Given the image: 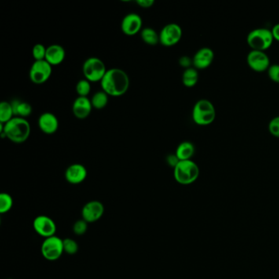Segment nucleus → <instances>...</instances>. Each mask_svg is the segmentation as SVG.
<instances>
[{"mask_svg": "<svg viewBox=\"0 0 279 279\" xmlns=\"http://www.w3.org/2000/svg\"><path fill=\"white\" fill-rule=\"evenodd\" d=\"M166 162L169 166H171L173 168H174L178 162H180V159L177 157L175 154H170L166 157Z\"/></svg>", "mask_w": 279, "mask_h": 279, "instance_id": "473e14b6", "label": "nucleus"}, {"mask_svg": "<svg viewBox=\"0 0 279 279\" xmlns=\"http://www.w3.org/2000/svg\"><path fill=\"white\" fill-rule=\"evenodd\" d=\"M271 30L265 27L253 29L248 33L247 42L252 50L265 51L273 42Z\"/></svg>", "mask_w": 279, "mask_h": 279, "instance_id": "39448f33", "label": "nucleus"}, {"mask_svg": "<svg viewBox=\"0 0 279 279\" xmlns=\"http://www.w3.org/2000/svg\"><path fill=\"white\" fill-rule=\"evenodd\" d=\"M194 152V144L189 141H184L176 148L175 155L180 161L191 160Z\"/></svg>", "mask_w": 279, "mask_h": 279, "instance_id": "6ab92c4d", "label": "nucleus"}, {"mask_svg": "<svg viewBox=\"0 0 279 279\" xmlns=\"http://www.w3.org/2000/svg\"><path fill=\"white\" fill-rule=\"evenodd\" d=\"M38 127L43 133L53 134L57 132L59 127V122L57 116L52 112H45L41 114L38 119Z\"/></svg>", "mask_w": 279, "mask_h": 279, "instance_id": "dca6fc26", "label": "nucleus"}, {"mask_svg": "<svg viewBox=\"0 0 279 279\" xmlns=\"http://www.w3.org/2000/svg\"><path fill=\"white\" fill-rule=\"evenodd\" d=\"M200 174V169L192 160L180 161L174 168V177L178 184L183 185L194 183Z\"/></svg>", "mask_w": 279, "mask_h": 279, "instance_id": "7ed1b4c3", "label": "nucleus"}, {"mask_svg": "<svg viewBox=\"0 0 279 279\" xmlns=\"http://www.w3.org/2000/svg\"><path fill=\"white\" fill-rule=\"evenodd\" d=\"M14 113L10 102L3 101L0 104V123L6 124L12 118Z\"/></svg>", "mask_w": 279, "mask_h": 279, "instance_id": "5701e85b", "label": "nucleus"}, {"mask_svg": "<svg viewBox=\"0 0 279 279\" xmlns=\"http://www.w3.org/2000/svg\"><path fill=\"white\" fill-rule=\"evenodd\" d=\"M2 133L5 134L7 138L15 144H22L28 140L31 134V126L27 119L14 116L11 121L4 124Z\"/></svg>", "mask_w": 279, "mask_h": 279, "instance_id": "f03ea898", "label": "nucleus"}, {"mask_svg": "<svg viewBox=\"0 0 279 279\" xmlns=\"http://www.w3.org/2000/svg\"><path fill=\"white\" fill-rule=\"evenodd\" d=\"M15 116L19 117H27L32 113V107L27 102L21 101L19 99L12 100L10 102Z\"/></svg>", "mask_w": 279, "mask_h": 279, "instance_id": "aec40b11", "label": "nucleus"}, {"mask_svg": "<svg viewBox=\"0 0 279 279\" xmlns=\"http://www.w3.org/2000/svg\"><path fill=\"white\" fill-rule=\"evenodd\" d=\"M84 76L89 82H101L107 72L105 63L98 57H91L85 60L82 67Z\"/></svg>", "mask_w": 279, "mask_h": 279, "instance_id": "423d86ee", "label": "nucleus"}, {"mask_svg": "<svg viewBox=\"0 0 279 279\" xmlns=\"http://www.w3.org/2000/svg\"><path fill=\"white\" fill-rule=\"evenodd\" d=\"M247 61L249 67L258 72L269 69V66L271 65L269 56L265 51H250L247 54Z\"/></svg>", "mask_w": 279, "mask_h": 279, "instance_id": "f8f14e48", "label": "nucleus"}, {"mask_svg": "<svg viewBox=\"0 0 279 279\" xmlns=\"http://www.w3.org/2000/svg\"><path fill=\"white\" fill-rule=\"evenodd\" d=\"M180 65L182 67H184L185 69L192 67V58L188 57V56H182L178 60Z\"/></svg>", "mask_w": 279, "mask_h": 279, "instance_id": "2f4dec72", "label": "nucleus"}, {"mask_svg": "<svg viewBox=\"0 0 279 279\" xmlns=\"http://www.w3.org/2000/svg\"><path fill=\"white\" fill-rule=\"evenodd\" d=\"M33 228L37 234L45 238L55 236L57 231V226L54 221L47 215L37 216L33 221Z\"/></svg>", "mask_w": 279, "mask_h": 279, "instance_id": "9d476101", "label": "nucleus"}, {"mask_svg": "<svg viewBox=\"0 0 279 279\" xmlns=\"http://www.w3.org/2000/svg\"><path fill=\"white\" fill-rule=\"evenodd\" d=\"M192 119L198 126H207L215 119L216 111L214 104L207 99L202 98L196 102L192 108Z\"/></svg>", "mask_w": 279, "mask_h": 279, "instance_id": "20e7f679", "label": "nucleus"}, {"mask_svg": "<svg viewBox=\"0 0 279 279\" xmlns=\"http://www.w3.org/2000/svg\"><path fill=\"white\" fill-rule=\"evenodd\" d=\"M269 130L273 135L276 136L279 138V115L273 117L269 122Z\"/></svg>", "mask_w": 279, "mask_h": 279, "instance_id": "7c9ffc66", "label": "nucleus"}, {"mask_svg": "<svg viewBox=\"0 0 279 279\" xmlns=\"http://www.w3.org/2000/svg\"><path fill=\"white\" fill-rule=\"evenodd\" d=\"M8 279H12V278H8Z\"/></svg>", "mask_w": 279, "mask_h": 279, "instance_id": "c9c22d12", "label": "nucleus"}, {"mask_svg": "<svg viewBox=\"0 0 279 279\" xmlns=\"http://www.w3.org/2000/svg\"><path fill=\"white\" fill-rule=\"evenodd\" d=\"M66 57V50L63 46L59 45H51L47 47L45 61L53 66L61 64Z\"/></svg>", "mask_w": 279, "mask_h": 279, "instance_id": "a211bd4d", "label": "nucleus"}, {"mask_svg": "<svg viewBox=\"0 0 279 279\" xmlns=\"http://www.w3.org/2000/svg\"><path fill=\"white\" fill-rule=\"evenodd\" d=\"M105 207L99 201H90L84 206L81 210V215L84 221L94 223L99 221L104 215Z\"/></svg>", "mask_w": 279, "mask_h": 279, "instance_id": "9b49d317", "label": "nucleus"}, {"mask_svg": "<svg viewBox=\"0 0 279 279\" xmlns=\"http://www.w3.org/2000/svg\"><path fill=\"white\" fill-rule=\"evenodd\" d=\"M93 105L91 100L88 98V97L78 96L73 103L72 112L77 119H86L91 113Z\"/></svg>", "mask_w": 279, "mask_h": 279, "instance_id": "f3484780", "label": "nucleus"}, {"mask_svg": "<svg viewBox=\"0 0 279 279\" xmlns=\"http://www.w3.org/2000/svg\"><path fill=\"white\" fill-rule=\"evenodd\" d=\"M13 207V198L7 192H2L0 194V213H8Z\"/></svg>", "mask_w": 279, "mask_h": 279, "instance_id": "393cba45", "label": "nucleus"}, {"mask_svg": "<svg viewBox=\"0 0 279 279\" xmlns=\"http://www.w3.org/2000/svg\"><path fill=\"white\" fill-rule=\"evenodd\" d=\"M268 75L272 81L279 83V64H272L269 66Z\"/></svg>", "mask_w": 279, "mask_h": 279, "instance_id": "c756f323", "label": "nucleus"}, {"mask_svg": "<svg viewBox=\"0 0 279 279\" xmlns=\"http://www.w3.org/2000/svg\"><path fill=\"white\" fill-rule=\"evenodd\" d=\"M108 94L104 90L96 92L92 97L91 103L93 107L96 109H103L108 104Z\"/></svg>", "mask_w": 279, "mask_h": 279, "instance_id": "b1692460", "label": "nucleus"}, {"mask_svg": "<svg viewBox=\"0 0 279 279\" xmlns=\"http://www.w3.org/2000/svg\"><path fill=\"white\" fill-rule=\"evenodd\" d=\"M87 230L88 223L84 221L83 218L78 220L73 225V232L77 236H82V235L85 234Z\"/></svg>", "mask_w": 279, "mask_h": 279, "instance_id": "c85d7f7f", "label": "nucleus"}, {"mask_svg": "<svg viewBox=\"0 0 279 279\" xmlns=\"http://www.w3.org/2000/svg\"><path fill=\"white\" fill-rule=\"evenodd\" d=\"M53 72V67L45 60L35 61L31 65L29 76L33 83L41 85L50 78Z\"/></svg>", "mask_w": 279, "mask_h": 279, "instance_id": "6e6552de", "label": "nucleus"}, {"mask_svg": "<svg viewBox=\"0 0 279 279\" xmlns=\"http://www.w3.org/2000/svg\"><path fill=\"white\" fill-rule=\"evenodd\" d=\"M214 58V53L209 47H203L196 51L192 57V66L196 69H206L210 67Z\"/></svg>", "mask_w": 279, "mask_h": 279, "instance_id": "4468645a", "label": "nucleus"}, {"mask_svg": "<svg viewBox=\"0 0 279 279\" xmlns=\"http://www.w3.org/2000/svg\"><path fill=\"white\" fill-rule=\"evenodd\" d=\"M47 48L42 44H36L33 47L32 56L35 58V61H42L45 60L46 56Z\"/></svg>", "mask_w": 279, "mask_h": 279, "instance_id": "cd10ccee", "label": "nucleus"}, {"mask_svg": "<svg viewBox=\"0 0 279 279\" xmlns=\"http://www.w3.org/2000/svg\"><path fill=\"white\" fill-rule=\"evenodd\" d=\"M102 90L112 97H119L128 91L130 87V78L127 73L119 68L107 70L102 79Z\"/></svg>", "mask_w": 279, "mask_h": 279, "instance_id": "f257e3e1", "label": "nucleus"}, {"mask_svg": "<svg viewBox=\"0 0 279 279\" xmlns=\"http://www.w3.org/2000/svg\"><path fill=\"white\" fill-rule=\"evenodd\" d=\"M141 38L144 43L151 46H155L160 43L159 34L151 27H146L142 30Z\"/></svg>", "mask_w": 279, "mask_h": 279, "instance_id": "4be33fe9", "label": "nucleus"}, {"mask_svg": "<svg viewBox=\"0 0 279 279\" xmlns=\"http://www.w3.org/2000/svg\"><path fill=\"white\" fill-rule=\"evenodd\" d=\"M198 79V71L194 67H189L184 70L182 76L183 84L184 86L188 88L193 87L197 83Z\"/></svg>", "mask_w": 279, "mask_h": 279, "instance_id": "412c9836", "label": "nucleus"}, {"mask_svg": "<svg viewBox=\"0 0 279 279\" xmlns=\"http://www.w3.org/2000/svg\"><path fill=\"white\" fill-rule=\"evenodd\" d=\"M87 169L82 164L71 165L67 167L65 172V178L67 182L71 184H79L87 178Z\"/></svg>", "mask_w": 279, "mask_h": 279, "instance_id": "2eb2a0df", "label": "nucleus"}, {"mask_svg": "<svg viewBox=\"0 0 279 279\" xmlns=\"http://www.w3.org/2000/svg\"><path fill=\"white\" fill-rule=\"evenodd\" d=\"M91 82H89L88 79H84L76 84L75 86V90L79 97H87L91 91Z\"/></svg>", "mask_w": 279, "mask_h": 279, "instance_id": "a878e982", "label": "nucleus"}, {"mask_svg": "<svg viewBox=\"0 0 279 279\" xmlns=\"http://www.w3.org/2000/svg\"><path fill=\"white\" fill-rule=\"evenodd\" d=\"M183 31L180 25L170 23L165 26L159 33L160 43L163 46L171 47L180 42L182 38Z\"/></svg>", "mask_w": 279, "mask_h": 279, "instance_id": "1a4fd4ad", "label": "nucleus"}, {"mask_svg": "<svg viewBox=\"0 0 279 279\" xmlns=\"http://www.w3.org/2000/svg\"><path fill=\"white\" fill-rule=\"evenodd\" d=\"M273 34V38L276 41H279V23L274 25L271 30Z\"/></svg>", "mask_w": 279, "mask_h": 279, "instance_id": "f704fd0d", "label": "nucleus"}, {"mask_svg": "<svg viewBox=\"0 0 279 279\" xmlns=\"http://www.w3.org/2000/svg\"><path fill=\"white\" fill-rule=\"evenodd\" d=\"M136 3L143 8H149L153 6L155 4L154 0H137Z\"/></svg>", "mask_w": 279, "mask_h": 279, "instance_id": "72a5a7b5", "label": "nucleus"}, {"mask_svg": "<svg viewBox=\"0 0 279 279\" xmlns=\"http://www.w3.org/2000/svg\"><path fill=\"white\" fill-rule=\"evenodd\" d=\"M143 20L135 12H130L124 16L122 22V31L128 36L135 35L141 31Z\"/></svg>", "mask_w": 279, "mask_h": 279, "instance_id": "ddd939ff", "label": "nucleus"}, {"mask_svg": "<svg viewBox=\"0 0 279 279\" xmlns=\"http://www.w3.org/2000/svg\"><path fill=\"white\" fill-rule=\"evenodd\" d=\"M63 249L64 252L68 255H75L79 251V244L74 239L67 237L63 239Z\"/></svg>", "mask_w": 279, "mask_h": 279, "instance_id": "bb28decb", "label": "nucleus"}, {"mask_svg": "<svg viewBox=\"0 0 279 279\" xmlns=\"http://www.w3.org/2000/svg\"><path fill=\"white\" fill-rule=\"evenodd\" d=\"M41 253L46 261H55L60 259L63 253V239L57 236L45 238L41 245Z\"/></svg>", "mask_w": 279, "mask_h": 279, "instance_id": "0eeeda50", "label": "nucleus"}]
</instances>
